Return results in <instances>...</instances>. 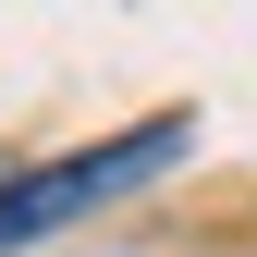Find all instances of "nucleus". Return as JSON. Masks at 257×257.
I'll return each instance as SVG.
<instances>
[{
    "label": "nucleus",
    "instance_id": "1",
    "mask_svg": "<svg viewBox=\"0 0 257 257\" xmlns=\"http://www.w3.org/2000/svg\"><path fill=\"white\" fill-rule=\"evenodd\" d=\"M184 147H196V122H135V135H98V147H74V159L13 172V184H0V257H13V245H37V233H61V220H86V208H110L122 184L172 172Z\"/></svg>",
    "mask_w": 257,
    "mask_h": 257
}]
</instances>
